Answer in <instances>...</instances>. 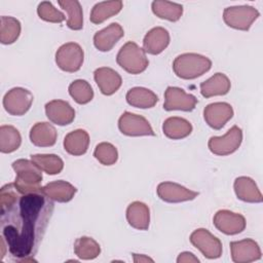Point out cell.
Wrapping results in <instances>:
<instances>
[{
    "label": "cell",
    "mask_w": 263,
    "mask_h": 263,
    "mask_svg": "<svg viewBox=\"0 0 263 263\" xmlns=\"http://www.w3.org/2000/svg\"><path fill=\"white\" fill-rule=\"evenodd\" d=\"M48 199L41 192L24 194L13 204L1 210L2 236L9 252L23 261H32L28 257L42 239L53 210V203Z\"/></svg>",
    "instance_id": "1"
},
{
    "label": "cell",
    "mask_w": 263,
    "mask_h": 263,
    "mask_svg": "<svg viewBox=\"0 0 263 263\" xmlns=\"http://www.w3.org/2000/svg\"><path fill=\"white\" fill-rule=\"evenodd\" d=\"M12 168L15 172L14 187L21 194H31L41 192L42 171L32 160L16 159L12 162Z\"/></svg>",
    "instance_id": "2"
},
{
    "label": "cell",
    "mask_w": 263,
    "mask_h": 263,
    "mask_svg": "<svg viewBox=\"0 0 263 263\" xmlns=\"http://www.w3.org/2000/svg\"><path fill=\"white\" fill-rule=\"evenodd\" d=\"M212 67V61L199 53L186 52L178 55L173 63L175 74L181 79H195L206 73Z\"/></svg>",
    "instance_id": "3"
},
{
    "label": "cell",
    "mask_w": 263,
    "mask_h": 263,
    "mask_svg": "<svg viewBox=\"0 0 263 263\" xmlns=\"http://www.w3.org/2000/svg\"><path fill=\"white\" fill-rule=\"evenodd\" d=\"M116 62L129 74H140L149 65L145 50L133 41H128L121 46L117 53Z\"/></svg>",
    "instance_id": "4"
},
{
    "label": "cell",
    "mask_w": 263,
    "mask_h": 263,
    "mask_svg": "<svg viewBox=\"0 0 263 263\" xmlns=\"http://www.w3.org/2000/svg\"><path fill=\"white\" fill-rule=\"evenodd\" d=\"M259 15V11L250 5L230 6L223 11L225 24L230 28L240 31H248Z\"/></svg>",
    "instance_id": "5"
},
{
    "label": "cell",
    "mask_w": 263,
    "mask_h": 263,
    "mask_svg": "<svg viewBox=\"0 0 263 263\" xmlns=\"http://www.w3.org/2000/svg\"><path fill=\"white\" fill-rule=\"evenodd\" d=\"M83 61V49L75 42H67L63 44L55 52V63L58 67L65 72H77L80 70Z\"/></svg>",
    "instance_id": "6"
},
{
    "label": "cell",
    "mask_w": 263,
    "mask_h": 263,
    "mask_svg": "<svg viewBox=\"0 0 263 263\" xmlns=\"http://www.w3.org/2000/svg\"><path fill=\"white\" fill-rule=\"evenodd\" d=\"M242 142V132L237 125H233L221 137H212L208 142L210 151L216 155L225 156L235 152Z\"/></svg>",
    "instance_id": "7"
},
{
    "label": "cell",
    "mask_w": 263,
    "mask_h": 263,
    "mask_svg": "<svg viewBox=\"0 0 263 263\" xmlns=\"http://www.w3.org/2000/svg\"><path fill=\"white\" fill-rule=\"evenodd\" d=\"M32 92L23 87H13L3 98L5 111L13 116H22L28 112L33 103Z\"/></svg>",
    "instance_id": "8"
},
{
    "label": "cell",
    "mask_w": 263,
    "mask_h": 263,
    "mask_svg": "<svg viewBox=\"0 0 263 263\" xmlns=\"http://www.w3.org/2000/svg\"><path fill=\"white\" fill-rule=\"evenodd\" d=\"M190 242L208 259H217L222 255L221 240L205 228H198L190 235Z\"/></svg>",
    "instance_id": "9"
},
{
    "label": "cell",
    "mask_w": 263,
    "mask_h": 263,
    "mask_svg": "<svg viewBox=\"0 0 263 263\" xmlns=\"http://www.w3.org/2000/svg\"><path fill=\"white\" fill-rule=\"evenodd\" d=\"M118 128L121 134L128 137L155 136L152 126L145 117L127 111L123 112L119 117Z\"/></svg>",
    "instance_id": "10"
},
{
    "label": "cell",
    "mask_w": 263,
    "mask_h": 263,
    "mask_svg": "<svg viewBox=\"0 0 263 263\" xmlns=\"http://www.w3.org/2000/svg\"><path fill=\"white\" fill-rule=\"evenodd\" d=\"M197 102L193 95L187 93L184 89L177 86H168L164 92L163 109L166 111L180 110L189 112L195 108Z\"/></svg>",
    "instance_id": "11"
},
{
    "label": "cell",
    "mask_w": 263,
    "mask_h": 263,
    "mask_svg": "<svg viewBox=\"0 0 263 263\" xmlns=\"http://www.w3.org/2000/svg\"><path fill=\"white\" fill-rule=\"evenodd\" d=\"M213 223L219 231L227 235L238 234L246 228L245 217L229 210L218 211L214 216Z\"/></svg>",
    "instance_id": "12"
},
{
    "label": "cell",
    "mask_w": 263,
    "mask_h": 263,
    "mask_svg": "<svg viewBox=\"0 0 263 263\" xmlns=\"http://www.w3.org/2000/svg\"><path fill=\"white\" fill-rule=\"evenodd\" d=\"M231 259L235 263H250L260 260L262 253L259 245L252 238L230 242Z\"/></svg>",
    "instance_id": "13"
},
{
    "label": "cell",
    "mask_w": 263,
    "mask_h": 263,
    "mask_svg": "<svg viewBox=\"0 0 263 263\" xmlns=\"http://www.w3.org/2000/svg\"><path fill=\"white\" fill-rule=\"evenodd\" d=\"M157 195L165 202L177 203L193 200L197 197L198 192L174 182H162L157 186Z\"/></svg>",
    "instance_id": "14"
},
{
    "label": "cell",
    "mask_w": 263,
    "mask_h": 263,
    "mask_svg": "<svg viewBox=\"0 0 263 263\" xmlns=\"http://www.w3.org/2000/svg\"><path fill=\"white\" fill-rule=\"evenodd\" d=\"M233 116V109L230 104L216 102L209 104L203 109V118L209 126L214 129H221Z\"/></svg>",
    "instance_id": "15"
},
{
    "label": "cell",
    "mask_w": 263,
    "mask_h": 263,
    "mask_svg": "<svg viewBox=\"0 0 263 263\" xmlns=\"http://www.w3.org/2000/svg\"><path fill=\"white\" fill-rule=\"evenodd\" d=\"M45 114L54 124L68 125L75 118V110L66 101L52 100L45 105Z\"/></svg>",
    "instance_id": "16"
},
{
    "label": "cell",
    "mask_w": 263,
    "mask_h": 263,
    "mask_svg": "<svg viewBox=\"0 0 263 263\" xmlns=\"http://www.w3.org/2000/svg\"><path fill=\"white\" fill-rule=\"evenodd\" d=\"M93 78L101 92L105 96L115 93L122 84L121 76L112 68L101 67L95 70Z\"/></svg>",
    "instance_id": "17"
},
{
    "label": "cell",
    "mask_w": 263,
    "mask_h": 263,
    "mask_svg": "<svg viewBox=\"0 0 263 263\" xmlns=\"http://www.w3.org/2000/svg\"><path fill=\"white\" fill-rule=\"evenodd\" d=\"M123 35L124 31L122 27L117 23H112L95 34L93 44L100 51H110Z\"/></svg>",
    "instance_id": "18"
},
{
    "label": "cell",
    "mask_w": 263,
    "mask_h": 263,
    "mask_svg": "<svg viewBox=\"0 0 263 263\" xmlns=\"http://www.w3.org/2000/svg\"><path fill=\"white\" fill-rule=\"evenodd\" d=\"M170 33L162 27H155L148 31L143 40V49L149 54L161 53L170 44Z\"/></svg>",
    "instance_id": "19"
},
{
    "label": "cell",
    "mask_w": 263,
    "mask_h": 263,
    "mask_svg": "<svg viewBox=\"0 0 263 263\" xmlns=\"http://www.w3.org/2000/svg\"><path fill=\"white\" fill-rule=\"evenodd\" d=\"M233 188L237 198L242 201L251 202V203H259V202H262L263 200L262 194L257 184L250 177L241 176L236 178L233 184Z\"/></svg>",
    "instance_id": "20"
},
{
    "label": "cell",
    "mask_w": 263,
    "mask_h": 263,
    "mask_svg": "<svg viewBox=\"0 0 263 263\" xmlns=\"http://www.w3.org/2000/svg\"><path fill=\"white\" fill-rule=\"evenodd\" d=\"M76 192V187H74L69 182L63 180L47 183L41 189V193H43L50 200L58 202L70 201L74 197Z\"/></svg>",
    "instance_id": "21"
},
{
    "label": "cell",
    "mask_w": 263,
    "mask_h": 263,
    "mask_svg": "<svg viewBox=\"0 0 263 263\" xmlns=\"http://www.w3.org/2000/svg\"><path fill=\"white\" fill-rule=\"evenodd\" d=\"M57 129L49 122H37L30 130V140L37 147H51L57 142Z\"/></svg>",
    "instance_id": "22"
},
{
    "label": "cell",
    "mask_w": 263,
    "mask_h": 263,
    "mask_svg": "<svg viewBox=\"0 0 263 263\" xmlns=\"http://www.w3.org/2000/svg\"><path fill=\"white\" fill-rule=\"evenodd\" d=\"M126 220L128 224L138 230H147L150 224V211L142 201H134L126 209Z\"/></svg>",
    "instance_id": "23"
},
{
    "label": "cell",
    "mask_w": 263,
    "mask_h": 263,
    "mask_svg": "<svg viewBox=\"0 0 263 263\" xmlns=\"http://www.w3.org/2000/svg\"><path fill=\"white\" fill-rule=\"evenodd\" d=\"M231 82L223 73H216L205 81L200 83V93L204 98L224 96L229 92Z\"/></svg>",
    "instance_id": "24"
},
{
    "label": "cell",
    "mask_w": 263,
    "mask_h": 263,
    "mask_svg": "<svg viewBox=\"0 0 263 263\" xmlns=\"http://www.w3.org/2000/svg\"><path fill=\"white\" fill-rule=\"evenodd\" d=\"M64 149L71 155H83L89 146V136L84 129H75L66 135L64 139Z\"/></svg>",
    "instance_id": "25"
},
{
    "label": "cell",
    "mask_w": 263,
    "mask_h": 263,
    "mask_svg": "<svg viewBox=\"0 0 263 263\" xmlns=\"http://www.w3.org/2000/svg\"><path fill=\"white\" fill-rule=\"evenodd\" d=\"M125 99L128 105L140 109L152 108L158 102V97L156 93L146 87L141 86L130 88L126 92Z\"/></svg>",
    "instance_id": "26"
},
{
    "label": "cell",
    "mask_w": 263,
    "mask_h": 263,
    "mask_svg": "<svg viewBox=\"0 0 263 263\" xmlns=\"http://www.w3.org/2000/svg\"><path fill=\"white\" fill-rule=\"evenodd\" d=\"M162 132L168 139L181 140L191 134L192 125L185 118L173 116L164 120L162 124Z\"/></svg>",
    "instance_id": "27"
},
{
    "label": "cell",
    "mask_w": 263,
    "mask_h": 263,
    "mask_svg": "<svg viewBox=\"0 0 263 263\" xmlns=\"http://www.w3.org/2000/svg\"><path fill=\"white\" fill-rule=\"evenodd\" d=\"M122 6L123 3L120 0L99 2L92 7L89 20L96 25L102 24L109 17L117 14L121 10Z\"/></svg>",
    "instance_id": "28"
},
{
    "label": "cell",
    "mask_w": 263,
    "mask_h": 263,
    "mask_svg": "<svg viewBox=\"0 0 263 263\" xmlns=\"http://www.w3.org/2000/svg\"><path fill=\"white\" fill-rule=\"evenodd\" d=\"M151 8L157 17L167 20L170 22L179 21L183 14V6L181 4L165 0L153 1Z\"/></svg>",
    "instance_id": "29"
},
{
    "label": "cell",
    "mask_w": 263,
    "mask_h": 263,
    "mask_svg": "<svg viewBox=\"0 0 263 263\" xmlns=\"http://www.w3.org/2000/svg\"><path fill=\"white\" fill-rule=\"evenodd\" d=\"M58 3L68 14V28L74 31L81 30L83 27V12L80 2L77 0H59Z\"/></svg>",
    "instance_id": "30"
},
{
    "label": "cell",
    "mask_w": 263,
    "mask_h": 263,
    "mask_svg": "<svg viewBox=\"0 0 263 263\" xmlns=\"http://www.w3.org/2000/svg\"><path fill=\"white\" fill-rule=\"evenodd\" d=\"M22 143L20 132L12 125L0 126V151L11 153L17 150Z\"/></svg>",
    "instance_id": "31"
},
{
    "label": "cell",
    "mask_w": 263,
    "mask_h": 263,
    "mask_svg": "<svg viewBox=\"0 0 263 263\" xmlns=\"http://www.w3.org/2000/svg\"><path fill=\"white\" fill-rule=\"evenodd\" d=\"M0 41L2 44H12L21 34V23L13 16L2 15L0 18Z\"/></svg>",
    "instance_id": "32"
},
{
    "label": "cell",
    "mask_w": 263,
    "mask_h": 263,
    "mask_svg": "<svg viewBox=\"0 0 263 263\" xmlns=\"http://www.w3.org/2000/svg\"><path fill=\"white\" fill-rule=\"evenodd\" d=\"M74 253L79 259L92 260L100 255L101 248L93 238L81 236L74 242Z\"/></svg>",
    "instance_id": "33"
},
{
    "label": "cell",
    "mask_w": 263,
    "mask_h": 263,
    "mask_svg": "<svg viewBox=\"0 0 263 263\" xmlns=\"http://www.w3.org/2000/svg\"><path fill=\"white\" fill-rule=\"evenodd\" d=\"M31 160L48 175H58L64 168L63 159L55 154H34L31 155Z\"/></svg>",
    "instance_id": "34"
},
{
    "label": "cell",
    "mask_w": 263,
    "mask_h": 263,
    "mask_svg": "<svg viewBox=\"0 0 263 263\" xmlns=\"http://www.w3.org/2000/svg\"><path fill=\"white\" fill-rule=\"evenodd\" d=\"M68 90L73 100L80 105L89 103L93 98L92 87L86 80L83 79L74 80L69 85Z\"/></svg>",
    "instance_id": "35"
},
{
    "label": "cell",
    "mask_w": 263,
    "mask_h": 263,
    "mask_svg": "<svg viewBox=\"0 0 263 263\" xmlns=\"http://www.w3.org/2000/svg\"><path fill=\"white\" fill-rule=\"evenodd\" d=\"M93 156L102 164L112 165L118 159V152L115 146L111 143L102 142L96 146Z\"/></svg>",
    "instance_id": "36"
},
{
    "label": "cell",
    "mask_w": 263,
    "mask_h": 263,
    "mask_svg": "<svg viewBox=\"0 0 263 263\" xmlns=\"http://www.w3.org/2000/svg\"><path fill=\"white\" fill-rule=\"evenodd\" d=\"M37 13L41 20L49 23L60 24L65 20V14L58 10L49 1H43L39 3L37 7Z\"/></svg>",
    "instance_id": "37"
},
{
    "label": "cell",
    "mask_w": 263,
    "mask_h": 263,
    "mask_svg": "<svg viewBox=\"0 0 263 263\" xmlns=\"http://www.w3.org/2000/svg\"><path fill=\"white\" fill-rule=\"evenodd\" d=\"M177 262L178 263H183V262H186V263L196 262V263H198L199 259L197 257H195V255L190 253V252H183V253L179 254V256L177 258Z\"/></svg>",
    "instance_id": "38"
},
{
    "label": "cell",
    "mask_w": 263,
    "mask_h": 263,
    "mask_svg": "<svg viewBox=\"0 0 263 263\" xmlns=\"http://www.w3.org/2000/svg\"><path fill=\"white\" fill-rule=\"evenodd\" d=\"M134 256V262L136 263H141V262H153V259L145 256V255H138V254H133Z\"/></svg>",
    "instance_id": "39"
}]
</instances>
